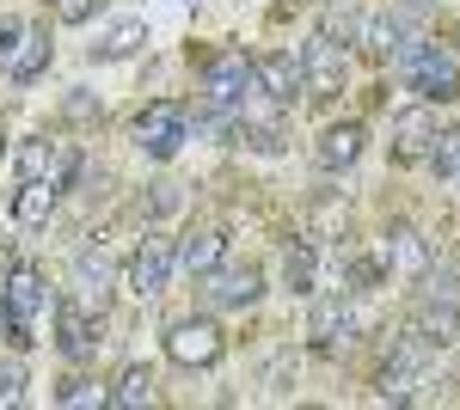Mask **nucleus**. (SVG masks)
<instances>
[{"label": "nucleus", "instance_id": "nucleus-1", "mask_svg": "<svg viewBox=\"0 0 460 410\" xmlns=\"http://www.w3.org/2000/svg\"><path fill=\"white\" fill-rule=\"evenodd\" d=\"M393 68L411 80V92H418L424 104L460 99V68H455V56H442V49H429V43H411V37H405V43L393 49Z\"/></svg>", "mask_w": 460, "mask_h": 410}, {"label": "nucleus", "instance_id": "nucleus-2", "mask_svg": "<svg viewBox=\"0 0 460 410\" xmlns=\"http://www.w3.org/2000/svg\"><path fill=\"white\" fill-rule=\"evenodd\" d=\"M49 312V288H43V275L25 264V270H13L0 282V325H6V337L19 343H37V318Z\"/></svg>", "mask_w": 460, "mask_h": 410}, {"label": "nucleus", "instance_id": "nucleus-3", "mask_svg": "<svg viewBox=\"0 0 460 410\" xmlns=\"http://www.w3.org/2000/svg\"><path fill=\"white\" fill-rule=\"evenodd\" d=\"M184 135H190V110L172 99L147 104L142 117H136V147H142L147 160H172L178 147H184Z\"/></svg>", "mask_w": 460, "mask_h": 410}, {"label": "nucleus", "instance_id": "nucleus-4", "mask_svg": "<svg viewBox=\"0 0 460 410\" xmlns=\"http://www.w3.org/2000/svg\"><path fill=\"white\" fill-rule=\"evenodd\" d=\"M111 282H117V270H111L105 245H80V251H74V270H68V301L80 312H105Z\"/></svg>", "mask_w": 460, "mask_h": 410}, {"label": "nucleus", "instance_id": "nucleus-5", "mask_svg": "<svg viewBox=\"0 0 460 410\" xmlns=\"http://www.w3.org/2000/svg\"><path fill=\"white\" fill-rule=\"evenodd\" d=\"M252 92L258 86H252L246 56H215L209 68H203V110H246Z\"/></svg>", "mask_w": 460, "mask_h": 410}, {"label": "nucleus", "instance_id": "nucleus-6", "mask_svg": "<svg viewBox=\"0 0 460 410\" xmlns=\"http://www.w3.org/2000/svg\"><path fill=\"white\" fill-rule=\"evenodd\" d=\"M424 374H429V337L411 331V337L387 355V368H381V398H399V405H405V398H418Z\"/></svg>", "mask_w": 460, "mask_h": 410}, {"label": "nucleus", "instance_id": "nucleus-7", "mask_svg": "<svg viewBox=\"0 0 460 410\" xmlns=\"http://www.w3.org/2000/svg\"><path fill=\"white\" fill-rule=\"evenodd\" d=\"M166 355L178 368H215L221 362V325L215 318H178L166 331Z\"/></svg>", "mask_w": 460, "mask_h": 410}, {"label": "nucleus", "instance_id": "nucleus-8", "mask_svg": "<svg viewBox=\"0 0 460 410\" xmlns=\"http://www.w3.org/2000/svg\"><path fill=\"white\" fill-rule=\"evenodd\" d=\"M356 307H350V294H319L314 301V318H307V337H314L319 355H338L344 343L356 337Z\"/></svg>", "mask_w": 460, "mask_h": 410}, {"label": "nucleus", "instance_id": "nucleus-9", "mask_svg": "<svg viewBox=\"0 0 460 410\" xmlns=\"http://www.w3.org/2000/svg\"><path fill=\"white\" fill-rule=\"evenodd\" d=\"M264 294V275L252 270V264H215L209 275H203V301L221 312H234V307H252Z\"/></svg>", "mask_w": 460, "mask_h": 410}, {"label": "nucleus", "instance_id": "nucleus-10", "mask_svg": "<svg viewBox=\"0 0 460 410\" xmlns=\"http://www.w3.org/2000/svg\"><path fill=\"white\" fill-rule=\"evenodd\" d=\"M172 264H178L172 240L147 233V240L136 245V257H129V294H142V301H154V294H160V288L172 282Z\"/></svg>", "mask_w": 460, "mask_h": 410}, {"label": "nucleus", "instance_id": "nucleus-11", "mask_svg": "<svg viewBox=\"0 0 460 410\" xmlns=\"http://www.w3.org/2000/svg\"><path fill=\"white\" fill-rule=\"evenodd\" d=\"M295 62H301V92H314V99H332L344 86V43H332V37H314Z\"/></svg>", "mask_w": 460, "mask_h": 410}, {"label": "nucleus", "instance_id": "nucleus-12", "mask_svg": "<svg viewBox=\"0 0 460 410\" xmlns=\"http://www.w3.org/2000/svg\"><path fill=\"white\" fill-rule=\"evenodd\" d=\"M252 86L270 104H295V92H301V62L295 56H258L252 62Z\"/></svg>", "mask_w": 460, "mask_h": 410}, {"label": "nucleus", "instance_id": "nucleus-13", "mask_svg": "<svg viewBox=\"0 0 460 410\" xmlns=\"http://www.w3.org/2000/svg\"><path fill=\"white\" fill-rule=\"evenodd\" d=\"M56 343H62L68 362H86V355L99 349V325H93V312H80L74 301H62V307H56Z\"/></svg>", "mask_w": 460, "mask_h": 410}, {"label": "nucleus", "instance_id": "nucleus-14", "mask_svg": "<svg viewBox=\"0 0 460 410\" xmlns=\"http://www.w3.org/2000/svg\"><path fill=\"white\" fill-rule=\"evenodd\" d=\"M429 141H436V117H429V104H411V110L393 117V153H399V160H424Z\"/></svg>", "mask_w": 460, "mask_h": 410}, {"label": "nucleus", "instance_id": "nucleus-15", "mask_svg": "<svg viewBox=\"0 0 460 410\" xmlns=\"http://www.w3.org/2000/svg\"><path fill=\"white\" fill-rule=\"evenodd\" d=\"M56 203H62V184H56V178H25L19 196H13V221H19V227H49Z\"/></svg>", "mask_w": 460, "mask_h": 410}, {"label": "nucleus", "instance_id": "nucleus-16", "mask_svg": "<svg viewBox=\"0 0 460 410\" xmlns=\"http://www.w3.org/2000/svg\"><path fill=\"white\" fill-rule=\"evenodd\" d=\"M142 43H147V19H136V13H129V19H111L86 56H93V62H129Z\"/></svg>", "mask_w": 460, "mask_h": 410}, {"label": "nucleus", "instance_id": "nucleus-17", "mask_svg": "<svg viewBox=\"0 0 460 410\" xmlns=\"http://www.w3.org/2000/svg\"><path fill=\"white\" fill-rule=\"evenodd\" d=\"M49 68V31H37V25H25V37H19V49L0 62V74L13 80V86H31L37 74Z\"/></svg>", "mask_w": 460, "mask_h": 410}, {"label": "nucleus", "instance_id": "nucleus-18", "mask_svg": "<svg viewBox=\"0 0 460 410\" xmlns=\"http://www.w3.org/2000/svg\"><path fill=\"white\" fill-rule=\"evenodd\" d=\"M319 166L325 171H344V166H356L362 160V123H332L325 135H319Z\"/></svg>", "mask_w": 460, "mask_h": 410}, {"label": "nucleus", "instance_id": "nucleus-19", "mask_svg": "<svg viewBox=\"0 0 460 410\" xmlns=\"http://www.w3.org/2000/svg\"><path fill=\"white\" fill-rule=\"evenodd\" d=\"M178 264H184L190 275H209L215 264H227V233H221V227L190 233V240H184V251H178Z\"/></svg>", "mask_w": 460, "mask_h": 410}, {"label": "nucleus", "instance_id": "nucleus-20", "mask_svg": "<svg viewBox=\"0 0 460 410\" xmlns=\"http://www.w3.org/2000/svg\"><path fill=\"white\" fill-rule=\"evenodd\" d=\"M387 270H399V275H424L429 270V245L418 240V227H393L387 233Z\"/></svg>", "mask_w": 460, "mask_h": 410}, {"label": "nucleus", "instance_id": "nucleus-21", "mask_svg": "<svg viewBox=\"0 0 460 410\" xmlns=\"http://www.w3.org/2000/svg\"><path fill=\"white\" fill-rule=\"evenodd\" d=\"M418 337H429V343L460 337V307H455V301H436V294H429L424 312H418Z\"/></svg>", "mask_w": 460, "mask_h": 410}, {"label": "nucleus", "instance_id": "nucleus-22", "mask_svg": "<svg viewBox=\"0 0 460 410\" xmlns=\"http://www.w3.org/2000/svg\"><path fill=\"white\" fill-rule=\"evenodd\" d=\"M147 398H154V374H147L142 362H136V368H123L117 386L105 392V405H117V410H136V405H147Z\"/></svg>", "mask_w": 460, "mask_h": 410}, {"label": "nucleus", "instance_id": "nucleus-23", "mask_svg": "<svg viewBox=\"0 0 460 410\" xmlns=\"http://www.w3.org/2000/svg\"><path fill=\"white\" fill-rule=\"evenodd\" d=\"M283 282L295 288V294H319V251H314L307 240H301V245L283 257Z\"/></svg>", "mask_w": 460, "mask_h": 410}, {"label": "nucleus", "instance_id": "nucleus-24", "mask_svg": "<svg viewBox=\"0 0 460 410\" xmlns=\"http://www.w3.org/2000/svg\"><path fill=\"white\" fill-rule=\"evenodd\" d=\"M319 37H332V43H356V37H362V13H356L350 0H338V6L325 13V25H319Z\"/></svg>", "mask_w": 460, "mask_h": 410}, {"label": "nucleus", "instance_id": "nucleus-25", "mask_svg": "<svg viewBox=\"0 0 460 410\" xmlns=\"http://www.w3.org/2000/svg\"><path fill=\"white\" fill-rule=\"evenodd\" d=\"M362 37H368V49H375V56H393V49L405 43V19H399V13H387V19H368V25H362Z\"/></svg>", "mask_w": 460, "mask_h": 410}, {"label": "nucleus", "instance_id": "nucleus-26", "mask_svg": "<svg viewBox=\"0 0 460 410\" xmlns=\"http://www.w3.org/2000/svg\"><path fill=\"white\" fill-rule=\"evenodd\" d=\"M429 166H436V178H460V129H436Z\"/></svg>", "mask_w": 460, "mask_h": 410}, {"label": "nucleus", "instance_id": "nucleus-27", "mask_svg": "<svg viewBox=\"0 0 460 410\" xmlns=\"http://www.w3.org/2000/svg\"><path fill=\"white\" fill-rule=\"evenodd\" d=\"M25 398V362H0V405Z\"/></svg>", "mask_w": 460, "mask_h": 410}, {"label": "nucleus", "instance_id": "nucleus-28", "mask_svg": "<svg viewBox=\"0 0 460 410\" xmlns=\"http://www.w3.org/2000/svg\"><path fill=\"white\" fill-rule=\"evenodd\" d=\"M56 405H105V392H99V386H86V379H68V386L56 392Z\"/></svg>", "mask_w": 460, "mask_h": 410}, {"label": "nucleus", "instance_id": "nucleus-29", "mask_svg": "<svg viewBox=\"0 0 460 410\" xmlns=\"http://www.w3.org/2000/svg\"><path fill=\"white\" fill-rule=\"evenodd\" d=\"M99 6H105V0H56V19H62V25H86Z\"/></svg>", "mask_w": 460, "mask_h": 410}, {"label": "nucleus", "instance_id": "nucleus-30", "mask_svg": "<svg viewBox=\"0 0 460 410\" xmlns=\"http://www.w3.org/2000/svg\"><path fill=\"white\" fill-rule=\"evenodd\" d=\"M19 37H25V19H13V13H0V62L19 49Z\"/></svg>", "mask_w": 460, "mask_h": 410}, {"label": "nucleus", "instance_id": "nucleus-31", "mask_svg": "<svg viewBox=\"0 0 460 410\" xmlns=\"http://www.w3.org/2000/svg\"><path fill=\"white\" fill-rule=\"evenodd\" d=\"M0 153H6V147H0Z\"/></svg>", "mask_w": 460, "mask_h": 410}]
</instances>
